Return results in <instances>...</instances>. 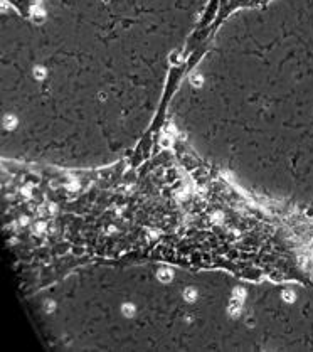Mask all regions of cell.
I'll use <instances>...</instances> for the list:
<instances>
[{
    "label": "cell",
    "instance_id": "6da1fadb",
    "mask_svg": "<svg viewBox=\"0 0 313 352\" xmlns=\"http://www.w3.org/2000/svg\"><path fill=\"white\" fill-rule=\"evenodd\" d=\"M158 280H160V281H163V283L170 281V280H172V273L167 271V270H160V271H158Z\"/></svg>",
    "mask_w": 313,
    "mask_h": 352
},
{
    "label": "cell",
    "instance_id": "7a4b0ae2",
    "mask_svg": "<svg viewBox=\"0 0 313 352\" xmlns=\"http://www.w3.org/2000/svg\"><path fill=\"white\" fill-rule=\"evenodd\" d=\"M183 297H185L187 301H194V300H195V297H197V292L194 288H187L185 292H183Z\"/></svg>",
    "mask_w": 313,
    "mask_h": 352
},
{
    "label": "cell",
    "instance_id": "3957f363",
    "mask_svg": "<svg viewBox=\"0 0 313 352\" xmlns=\"http://www.w3.org/2000/svg\"><path fill=\"white\" fill-rule=\"evenodd\" d=\"M121 310H123V314L126 315V317H131V315L135 314V307H133V305H130V303H125Z\"/></svg>",
    "mask_w": 313,
    "mask_h": 352
},
{
    "label": "cell",
    "instance_id": "277c9868",
    "mask_svg": "<svg viewBox=\"0 0 313 352\" xmlns=\"http://www.w3.org/2000/svg\"><path fill=\"white\" fill-rule=\"evenodd\" d=\"M229 312H231V315H239V303H236V300H232V301H231Z\"/></svg>",
    "mask_w": 313,
    "mask_h": 352
},
{
    "label": "cell",
    "instance_id": "5b68a950",
    "mask_svg": "<svg viewBox=\"0 0 313 352\" xmlns=\"http://www.w3.org/2000/svg\"><path fill=\"white\" fill-rule=\"evenodd\" d=\"M283 298H285L286 301H293L295 300V295L290 292V290H285V292H283Z\"/></svg>",
    "mask_w": 313,
    "mask_h": 352
},
{
    "label": "cell",
    "instance_id": "8992f818",
    "mask_svg": "<svg viewBox=\"0 0 313 352\" xmlns=\"http://www.w3.org/2000/svg\"><path fill=\"white\" fill-rule=\"evenodd\" d=\"M234 295H236V298H239V300H243V298H244V295H246V292H244L243 288H234Z\"/></svg>",
    "mask_w": 313,
    "mask_h": 352
},
{
    "label": "cell",
    "instance_id": "52a82bcc",
    "mask_svg": "<svg viewBox=\"0 0 313 352\" xmlns=\"http://www.w3.org/2000/svg\"><path fill=\"white\" fill-rule=\"evenodd\" d=\"M34 74H35V78H39V79H41V78H44V69H42V67H35Z\"/></svg>",
    "mask_w": 313,
    "mask_h": 352
},
{
    "label": "cell",
    "instance_id": "ba28073f",
    "mask_svg": "<svg viewBox=\"0 0 313 352\" xmlns=\"http://www.w3.org/2000/svg\"><path fill=\"white\" fill-rule=\"evenodd\" d=\"M162 145H163V147H170V140H168L167 136H163V138H162Z\"/></svg>",
    "mask_w": 313,
    "mask_h": 352
},
{
    "label": "cell",
    "instance_id": "9c48e42d",
    "mask_svg": "<svg viewBox=\"0 0 313 352\" xmlns=\"http://www.w3.org/2000/svg\"><path fill=\"white\" fill-rule=\"evenodd\" d=\"M192 79H194V84H197V86H199L200 83H202V78H200V76H194Z\"/></svg>",
    "mask_w": 313,
    "mask_h": 352
},
{
    "label": "cell",
    "instance_id": "30bf717a",
    "mask_svg": "<svg viewBox=\"0 0 313 352\" xmlns=\"http://www.w3.org/2000/svg\"><path fill=\"white\" fill-rule=\"evenodd\" d=\"M15 125V120L14 118H7V127H14Z\"/></svg>",
    "mask_w": 313,
    "mask_h": 352
}]
</instances>
